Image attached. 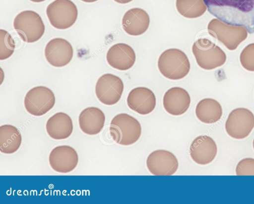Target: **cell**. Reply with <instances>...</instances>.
I'll list each match as a JSON object with an SVG mask.
<instances>
[{
	"label": "cell",
	"instance_id": "cell-15",
	"mask_svg": "<svg viewBox=\"0 0 254 204\" xmlns=\"http://www.w3.org/2000/svg\"><path fill=\"white\" fill-rule=\"evenodd\" d=\"M127 102L131 110L141 115H146L154 110L156 98L154 92L149 88L137 87L129 92Z\"/></svg>",
	"mask_w": 254,
	"mask_h": 204
},
{
	"label": "cell",
	"instance_id": "cell-25",
	"mask_svg": "<svg viewBox=\"0 0 254 204\" xmlns=\"http://www.w3.org/2000/svg\"><path fill=\"white\" fill-rule=\"evenodd\" d=\"M240 60L242 66L247 70L254 72V43L247 45L242 51Z\"/></svg>",
	"mask_w": 254,
	"mask_h": 204
},
{
	"label": "cell",
	"instance_id": "cell-7",
	"mask_svg": "<svg viewBox=\"0 0 254 204\" xmlns=\"http://www.w3.org/2000/svg\"><path fill=\"white\" fill-rule=\"evenodd\" d=\"M46 14L52 26L64 30L75 23L78 16V10L71 0H55L48 5Z\"/></svg>",
	"mask_w": 254,
	"mask_h": 204
},
{
	"label": "cell",
	"instance_id": "cell-21",
	"mask_svg": "<svg viewBox=\"0 0 254 204\" xmlns=\"http://www.w3.org/2000/svg\"><path fill=\"white\" fill-rule=\"evenodd\" d=\"M223 110L221 104L215 99L206 98L198 102L195 108L197 118L203 123L212 124L221 118Z\"/></svg>",
	"mask_w": 254,
	"mask_h": 204
},
{
	"label": "cell",
	"instance_id": "cell-11",
	"mask_svg": "<svg viewBox=\"0 0 254 204\" xmlns=\"http://www.w3.org/2000/svg\"><path fill=\"white\" fill-rule=\"evenodd\" d=\"M146 166L153 175L169 176L173 175L177 171L179 162L172 152L165 150H157L148 155Z\"/></svg>",
	"mask_w": 254,
	"mask_h": 204
},
{
	"label": "cell",
	"instance_id": "cell-17",
	"mask_svg": "<svg viewBox=\"0 0 254 204\" xmlns=\"http://www.w3.org/2000/svg\"><path fill=\"white\" fill-rule=\"evenodd\" d=\"M190 97L188 92L180 87H173L165 93L163 104L166 111L173 116L186 113L190 107Z\"/></svg>",
	"mask_w": 254,
	"mask_h": 204
},
{
	"label": "cell",
	"instance_id": "cell-20",
	"mask_svg": "<svg viewBox=\"0 0 254 204\" xmlns=\"http://www.w3.org/2000/svg\"><path fill=\"white\" fill-rule=\"evenodd\" d=\"M46 129L49 136L55 140L65 139L69 137L73 131V123L70 117L61 112L49 118Z\"/></svg>",
	"mask_w": 254,
	"mask_h": 204
},
{
	"label": "cell",
	"instance_id": "cell-4",
	"mask_svg": "<svg viewBox=\"0 0 254 204\" xmlns=\"http://www.w3.org/2000/svg\"><path fill=\"white\" fill-rule=\"evenodd\" d=\"M192 51L197 65L204 70L220 67L226 60V54L222 49L206 38L196 40L193 43Z\"/></svg>",
	"mask_w": 254,
	"mask_h": 204
},
{
	"label": "cell",
	"instance_id": "cell-14",
	"mask_svg": "<svg viewBox=\"0 0 254 204\" xmlns=\"http://www.w3.org/2000/svg\"><path fill=\"white\" fill-rule=\"evenodd\" d=\"M217 146L215 141L206 135L196 137L190 147V154L192 160L200 165L211 163L217 154Z\"/></svg>",
	"mask_w": 254,
	"mask_h": 204
},
{
	"label": "cell",
	"instance_id": "cell-29",
	"mask_svg": "<svg viewBox=\"0 0 254 204\" xmlns=\"http://www.w3.org/2000/svg\"><path fill=\"white\" fill-rule=\"evenodd\" d=\"M30 1L34 2H43L46 0H30Z\"/></svg>",
	"mask_w": 254,
	"mask_h": 204
},
{
	"label": "cell",
	"instance_id": "cell-30",
	"mask_svg": "<svg viewBox=\"0 0 254 204\" xmlns=\"http://www.w3.org/2000/svg\"><path fill=\"white\" fill-rule=\"evenodd\" d=\"M253 148H254V140H253Z\"/></svg>",
	"mask_w": 254,
	"mask_h": 204
},
{
	"label": "cell",
	"instance_id": "cell-9",
	"mask_svg": "<svg viewBox=\"0 0 254 204\" xmlns=\"http://www.w3.org/2000/svg\"><path fill=\"white\" fill-rule=\"evenodd\" d=\"M56 98L54 92L44 86H37L26 93L24 105L26 111L34 116L46 114L54 106Z\"/></svg>",
	"mask_w": 254,
	"mask_h": 204
},
{
	"label": "cell",
	"instance_id": "cell-13",
	"mask_svg": "<svg viewBox=\"0 0 254 204\" xmlns=\"http://www.w3.org/2000/svg\"><path fill=\"white\" fill-rule=\"evenodd\" d=\"M73 50L71 44L63 38H54L46 44L45 56L48 63L56 67H62L71 60Z\"/></svg>",
	"mask_w": 254,
	"mask_h": 204
},
{
	"label": "cell",
	"instance_id": "cell-19",
	"mask_svg": "<svg viewBox=\"0 0 254 204\" xmlns=\"http://www.w3.org/2000/svg\"><path fill=\"white\" fill-rule=\"evenodd\" d=\"M105 122L104 113L101 109L95 107H89L84 109L78 117L80 129L89 135L99 133L104 126Z\"/></svg>",
	"mask_w": 254,
	"mask_h": 204
},
{
	"label": "cell",
	"instance_id": "cell-27",
	"mask_svg": "<svg viewBox=\"0 0 254 204\" xmlns=\"http://www.w3.org/2000/svg\"><path fill=\"white\" fill-rule=\"evenodd\" d=\"M116 2L121 3V4H125L127 3L130 1H131L133 0H114Z\"/></svg>",
	"mask_w": 254,
	"mask_h": 204
},
{
	"label": "cell",
	"instance_id": "cell-6",
	"mask_svg": "<svg viewBox=\"0 0 254 204\" xmlns=\"http://www.w3.org/2000/svg\"><path fill=\"white\" fill-rule=\"evenodd\" d=\"M13 27L21 39L27 43L38 41L45 30L42 18L32 10H25L18 13L14 19Z\"/></svg>",
	"mask_w": 254,
	"mask_h": 204
},
{
	"label": "cell",
	"instance_id": "cell-18",
	"mask_svg": "<svg viewBox=\"0 0 254 204\" xmlns=\"http://www.w3.org/2000/svg\"><path fill=\"white\" fill-rule=\"evenodd\" d=\"M150 24L148 14L140 8H132L124 15L122 25L124 30L128 35L140 36L148 29Z\"/></svg>",
	"mask_w": 254,
	"mask_h": 204
},
{
	"label": "cell",
	"instance_id": "cell-2",
	"mask_svg": "<svg viewBox=\"0 0 254 204\" xmlns=\"http://www.w3.org/2000/svg\"><path fill=\"white\" fill-rule=\"evenodd\" d=\"M109 132L117 144L128 146L135 143L139 139L141 126L135 118L126 113H121L112 119Z\"/></svg>",
	"mask_w": 254,
	"mask_h": 204
},
{
	"label": "cell",
	"instance_id": "cell-24",
	"mask_svg": "<svg viewBox=\"0 0 254 204\" xmlns=\"http://www.w3.org/2000/svg\"><path fill=\"white\" fill-rule=\"evenodd\" d=\"M15 42L10 34L6 30H0V60L9 58L14 51Z\"/></svg>",
	"mask_w": 254,
	"mask_h": 204
},
{
	"label": "cell",
	"instance_id": "cell-12",
	"mask_svg": "<svg viewBox=\"0 0 254 204\" xmlns=\"http://www.w3.org/2000/svg\"><path fill=\"white\" fill-rule=\"evenodd\" d=\"M49 162L52 168L56 172L66 173L76 167L78 155L76 150L68 145L55 147L49 156Z\"/></svg>",
	"mask_w": 254,
	"mask_h": 204
},
{
	"label": "cell",
	"instance_id": "cell-10",
	"mask_svg": "<svg viewBox=\"0 0 254 204\" xmlns=\"http://www.w3.org/2000/svg\"><path fill=\"white\" fill-rule=\"evenodd\" d=\"M124 88V83L120 78L107 73L98 79L95 85V94L102 103L113 105L120 100Z\"/></svg>",
	"mask_w": 254,
	"mask_h": 204
},
{
	"label": "cell",
	"instance_id": "cell-8",
	"mask_svg": "<svg viewBox=\"0 0 254 204\" xmlns=\"http://www.w3.org/2000/svg\"><path fill=\"white\" fill-rule=\"evenodd\" d=\"M225 128L228 135L232 138L244 139L254 128V114L246 108L234 109L228 116Z\"/></svg>",
	"mask_w": 254,
	"mask_h": 204
},
{
	"label": "cell",
	"instance_id": "cell-5",
	"mask_svg": "<svg viewBox=\"0 0 254 204\" xmlns=\"http://www.w3.org/2000/svg\"><path fill=\"white\" fill-rule=\"evenodd\" d=\"M209 34L222 43L229 50H234L248 36V31L243 26L228 24L218 18L208 23Z\"/></svg>",
	"mask_w": 254,
	"mask_h": 204
},
{
	"label": "cell",
	"instance_id": "cell-16",
	"mask_svg": "<svg viewBox=\"0 0 254 204\" xmlns=\"http://www.w3.org/2000/svg\"><path fill=\"white\" fill-rule=\"evenodd\" d=\"M106 59L112 67L120 71H126L133 66L136 55L130 46L125 43H118L109 49Z\"/></svg>",
	"mask_w": 254,
	"mask_h": 204
},
{
	"label": "cell",
	"instance_id": "cell-26",
	"mask_svg": "<svg viewBox=\"0 0 254 204\" xmlns=\"http://www.w3.org/2000/svg\"><path fill=\"white\" fill-rule=\"evenodd\" d=\"M235 171L237 175H254V159L246 158L240 160Z\"/></svg>",
	"mask_w": 254,
	"mask_h": 204
},
{
	"label": "cell",
	"instance_id": "cell-23",
	"mask_svg": "<svg viewBox=\"0 0 254 204\" xmlns=\"http://www.w3.org/2000/svg\"><path fill=\"white\" fill-rule=\"evenodd\" d=\"M179 13L187 18H196L202 15L207 9L204 0H176Z\"/></svg>",
	"mask_w": 254,
	"mask_h": 204
},
{
	"label": "cell",
	"instance_id": "cell-1",
	"mask_svg": "<svg viewBox=\"0 0 254 204\" xmlns=\"http://www.w3.org/2000/svg\"><path fill=\"white\" fill-rule=\"evenodd\" d=\"M208 11L225 23L254 33V0H204Z\"/></svg>",
	"mask_w": 254,
	"mask_h": 204
},
{
	"label": "cell",
	"instance_id": "cell-28",
	"mask_svg": "<svg viewBox=\"0 0 254 204\" xmlns=\"http://www.w3.org/2000/svg\"><path fill=\"white\" fill-rule=\"evenodd\" d=\"M82 0V1L85 2L91 3V2H95V1H97L98 0Z\"/></svg>",
	"mask_w": 254,
	"mask_h": 204
},
{
	"label": "cell",
	"instance_id": "cell-3",
	"mask_svg": "<svg viewBox=\"0 0 254 204\" xmlns=\"http://www.w3.org/2000/svg\"><path fill=\"white\" fill-rule=\"evenodd\" d=\"M161 74L172 80L185 77L189 73L190 63L186 53L178 48H169L163 51L158 60Z\"/></svg>",
	"mask_w": 254,
	"mask_h": 204
},
{
	"label": "cell",
	"instance_id": "cell-22",
	"mask_svg": "<svg viewBox=\"0 0 254 204\" xmlns=\"http://www.w3.org/2000/svg\"><path fill=\"white\" fill-rule=\"evenodd\" d=\"M22 136L19 130L11 124L0 126V151L5 154H11L20 148Z\"/></svg>",
	"mask_w": 254,
	"mask_h": 204
}]
</instances>
